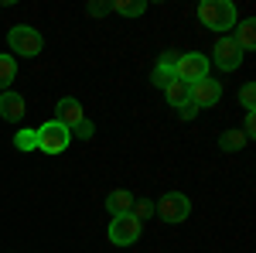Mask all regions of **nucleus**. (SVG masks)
I'll list each match as a JSON object with an SVG mask.
<instances>
[{
	"mask_svg": "<svg viewBox=\"0 0 256 253\" xmlns=\"http://www.w3.org/2000/svg\"><path fill=\"white\" fill-rule=\"evenodd\" d=\"M198 21L208 31H229V28H236V7L229 0H202L198 4Z\"/></svg>",
	"mask_w": 256,
	"mask_h": 253,
	"instance_id": "obj_1",
	"label": "nucleus"
},
{
	"mask_svg": "<svg viewBox=\"0 0 256 253\" xmlns=\"http://www.w3.org/2000/svg\"><path fill=\"white\" fill-rule=\"evenodd\" d=\"M7 45H10V52L20 55V59H34V55H41V48H44V38L38 35V28L18 24V28H10Z\"/></svg>",
	"mask_w": 256,
	"mask_h": 253,
	"instance_id": "obj_2",
	"label": "nucleus"
},
{
	"mask_svg": "<svg viewBox=\"0 0 256 253\" xmlns=\"http://www.w3.org/2000/svg\"><path fill=\"white\" fill-rule=\"evenodd\" d=\"M34 137H38V151H44V154H62V151L72 144V130L62 127L58 120L41 123L38 130H34Z\"/></svg>",
	"mask_w": 256,
	"mask_h": 253,
	"instance_id": "obj_3",
	"label": "nucleus"
},
{
	"mask_svg": "<svg viewBox=\"0 0 256 253\" xmlns=\"http://www.w3.org/2000/svg\"><path fill=\"white\" fill-rule=\"evenodd\" d=\"M174 76L181 79L184 86H192V82L208 76V59H205L202 52H184V55H178V62H174Z\"/></svg>",
	"mask_w": 256,
	"mask_h": 253,
	"instance_id": "obj_4",
	"label": "nucleus"
},
{
	"mask_svg": "<svg viewBox=\"0 0 256 253\" xmlns=\"http://www.w3.org/2000/svg\"><path fill=\"white\" fill-rule=\"evenodd\" d=\"M158 215L164 219V222H184V219L192 215V202H188V195H181V192H168V195H160V202H158Z\"/></svg>",
	"mask_w": 256,
	"mask_h": 253,
	"instance_id": "obj_5",
	"label": "nucleus"
},
{
	"mask_svg": "<svg viewBox=\"0 0 256 253\" xmlns=\"http://www.w3.org/2000/svg\"><path fill=\"white\" fill-rule=\"evenodd\" d=\"M140 239V219H134V215H116L113 222H110V243L113 246H134Z\"/></svg>",
	"mask_w": 256,
	"mask_h": 253,
	"instance_id": "obj_6",
	"label": "nucleus"
},
{
	"mask_svg": "<svg viewBox=\"0 0 256 253\" xmlns=\"http://www.w3.org/2000/svg\"><path fill=\"white\" fill-rule=\"evenodd\" d=\"M218 99H222V82H216L212 76H205L188 86V103H195L198 110L202 106H216Z\"/></svg>",
	"mask_w": 256,
	"mask_h": 253,
	"instance_id": "obj_7",
	"label": "nucleus"
},
{
	"mask_svg": "<svg viewBox=\"0 0 256 253\" xmlns=\"http://www.w3.org/2000/svg\"><path fill=\"white\" fill-rule=\"evenodd\" d=\"M212 55H216V65L222 69V72H236L239 65H242V52H239V45L232 38H218Z\"/></svg>",
	"mask_w": 256,
	"mask_h": 253,
	"instance_id": "obj_8",
	"label": "nucleus"
},
{
	"mask_svg": "<svg viewBox=\"0 0 256 253\" xmlns=\"http://www.w3.org/2000/svg\"><path fill=\"white\" fill-rule=\"evenodd\" d=\"M174 62H178V52H164L160 55V62L154 65V72H150V82L158 86V89H168L171 82H174Z\"/></svg>",
	"mask_w": 256,
	"mask_h": 253,
	"instance_id": "obj_9",
	"label": "nucleus"
},
{
	"mask_svg": "<svg viewBox=\"0 0 256 253\" xmlns=\"http://www.w3.org/2000/svg\"><path fill=\"white\" fill-rule=\"evenodd\" d=\"M55 113H58L55 120H58L62 127H68V130H72L76 123H82V120H86V113H82V103H79V99H72V96L58 99V106H55Z\"/></svg>",
	"mask_w": 256,
	"mask_h": 253,
	"instance_id": "obj_10",
	"label": "nucleus"
},
{
	"mask_svg": "<svg viewBox=\"0 0 256 253\" xmlns=\"http://www.w3.org/2000/svg\"><path fill=\"white\" fill-rule=\"evenodd\" d=\"M24 113H28V110H24V96H18V93H0V117L4 120L18 123Z\"/></svg>",
	"mask_w": 256,
	"mask_h": 253,
	"instance_id": "obj_11",
	"label": "nucleus"
},
{
	"mask_svg": "<svg viewBox=\"0 0 256 253\" xmlns=\"http://www.w3.org/2000/svg\"><path fill=\"white\" fill-rule=\"evenodd\" d=\"M106 209H110V215H113V219H116V215H126L130 209H134V192H126V188L110 192V198H106Z\"/></svg>",
	"mask_w": 256,
	"mask_h": 253,
	"instance_id": "obj_12",
	"label": "nucleus"
},
{
	"mask_svg": "<svg viewBox=\"0 0 256 253\" xmlns=\"http://www.w3.org/2000/svg\"><path fill=\"white\" fill-rule=\"evenodd\" d=\"M239 45V52H253L256 48V21H239V28H236V38H232Z\"/></svg>",
	"mask_w": 256,
	"mask_h": 253,
	"instance_id": "obj_13",
	"label": "nucleus"
},
{
	"mask_svg": "<svg viewBox=\"0 0 256 253\" xmlns=\"http://www.w3.org/2000/svg\"><path fill=\"white\" fill-rule=\"evenodd\" d=\"M18 79V59L14 55H0V93H7V86Z\"/></svg>",
	"mask_w": 256,
	"mask_h": 253,
	"instance_id": "obj_14",
	"label": "nucleus"
},
{
	"mask_svg": "<svg viewBox=\"0 0 256 253\" xmlns=\"http://www.w3.org/2000/svg\"><path fill=\"white\" fill-rule=\"evenodd\" d=\"M110 11H116L123 18H140V14L147 11V4H144V0H113Z\"/></svg>",
	"mask_w": 256,
	"mask_h": 253,
	"instance_id": "obj_15",
	"label": "nucleus"
},
{
	"mask_svg": "<svg viewBox=\"0 0 256 253\" xmlns=\"http://www.w3.org/2000/svg\"><path fill=\"white\" fill-rule=\"evenodd\" d=\"M164 96H168V103L178 110V106H184V103H188V86H184L181 79H174V82L164 89Z\"/></svg>",
	"mask_w": 256,
	"mask_h": 253,
	"instance_id": "obj_16",
	"label": "nucleus"
},
{
	"mask_svg": "<svg viewBox=\"0 0 256 253\" xmlns=\"http://www.w3.org/2000/svg\"><path fill=\"white\" fill-rule=\"evenodd\" d=\"M246 144H250V140L239 134V130H226V134H222V140H218V147H222V151H229V154H232V151H242Z\"/></svg>",
	"mask_w": 256,
	"mask_h": 253,
	"instance_id": "obj_17",
	"label": "nucleus"
},
{
	"mask_svg": "<svg viewBox=\"0 0 256 253\" xmlns=\"http://www.w3.org/2000/svg\"><path fill=\"white\" fill-rule=\"evenodd\" d=\"M14 147L18 151H38V137H34V130H18V137H14Z\"/></svg>",
	"mask_w": 256,
	"mask_h": 253,
	"instance_id": "obj_18",
	"label": "nucleus"
},
{
	"mask_svg": "<svg viewBox=\"0 0 256 253\" xmlns=\"http://www.w3.org/2000/svg\"><path fill=\"white\" fill-rule=\"evenodd\" d=\"M130 215H134V219H147V215H154V202H150V198H134Z\"/></svg>",
	"mask_w": 256,
	"mask_h": 253,
	"instance_id": "obj_19",
	"label": "nucleus"
},
{
	"mask_svg": "<svg viewBox=\"0 0 256 253\" xmlns=\"http://www.w3.org/2000/svg\"><path fill=\"white\" fill-rule=\"evenodd\" d=\"M92 134H96V123L92 120H82V123L72 127V137H79V140H92Z\"/></svg>",
	"mask_w": 256,
	"mask_h": 253,
	"instance_id": "obj_20",
	"label": "nucleus"
},
{
	"mask_svg": "<svg viewBox=\"0 0 256 253\" xmlns=\"http://www.w3.org/2000/svg\"><path fill=\"white\" fill-rule=\"evenodd\" d=\"M239 103H242L246 113H256V86H246V89L239 93Z\"/></svg>",
	"mask_w": 256,
	"mask_h": 253,
	"instance_id": "obj_21",
	"label": "nucleus"
},
{
	"mask_svg": "<svg viewBox=\"0 0 256 253\" xmlns=\"http://www.w3.org/2000/svg\"><path fill=\"white\" fill-rule=\"evenodd\" d=\"M178 117H181V120H195V117H198V106H195V103H184V106H178Z\"/></svg>",
	"mask_w": 256,
	"mask_h": 253,
	"instance_id": "obj_22",
	"label": "nucleus"
},
{
	"mask_svg": "<svg viewBox=\"0 0 256 253\" xmlns=\"http://www.w3.org/2000/svg\"><path fill=\"white\" fill-rule=\"evenodd\" d=\"M253 134H256V113H246V123H242V137L250 140Z\"/></svg>",
	"mask_w": 256,
	"mask_h": 253,
	"instance_id": "obj_23",
	"label": "nucleus"
},
{
	"mask_svg": "<svg viewBox=\"0 0 256 253\" xmlns=\"http://www.w3.org/2000/svg\"><path fill=\"white\" fill-rule=\"evenodd\" d=\"M106 11H110V4H89V14H92V18L106 14Z\"/></svg>",
	"mask_w": 256,
	"mask_h": 253,
	"instance_id": "obj_24",
	"label": "nucleus"
}]
</instances>
